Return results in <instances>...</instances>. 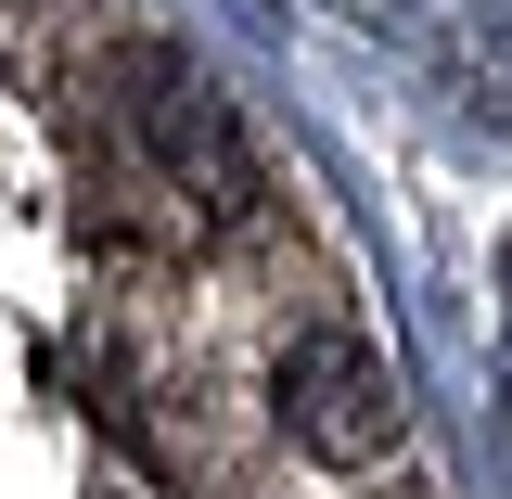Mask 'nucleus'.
<instances>
[{
    "mask_svg": "<svg viewBox=\"0 0 512 499\" xmlns=\"http://www.w3.org/2000/svg\"><path fill=\"white\" fill-rule=\"evenodd\" d=\"M116 77H128V141H141V167L180 192L192 218H218V231H231V218H256V205H269L256 128L231 116V90H218L180 39H128Z\"/></svg>",
    "mask_w": 512,
    "mask_h": 499,
    "instance_id": "nucleus-1",
    "label": "nucleus"
},
{
    "mask_svg": "<svg viewBox=\"0 0 512 499\" xmlns=\"http://www.w3.org/2000/svg\"><path fill=\"white\" fill-rule=\"evenodd\" d=\"M269 423L308 448V461H333V474H372V461H397V372H384L359 333H295L282 346V372H269Z\"/></svg>",
    "mask_w": 512,
    "mask_h": 499,
    "instance_id": "nucleus-2",
    "label": "nucleus"
},
{
    "mask_svg": "<svg viewBox=\"0 0 512 499\" xmlns=\"http://www.w3.org/2000/svg\"><path fill=\"white\" fill-rule=\"evenodd\" d=\"M500 410H512V384H500Z\"/></svg>",
    "mask_w": 512,
    "mask_h": 499,
    "instance_id": "nucleus-3",
    "label": "nucleus"
}]
</instances>
